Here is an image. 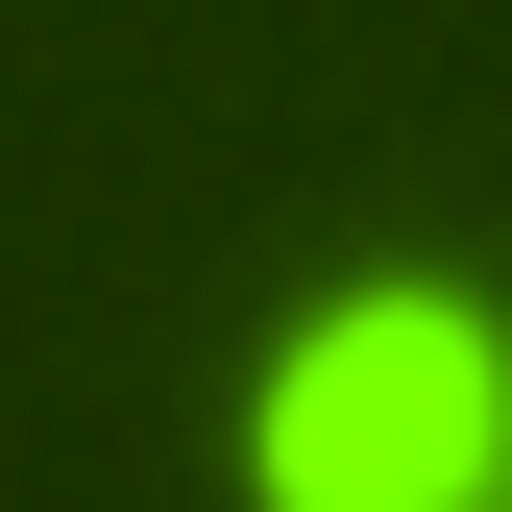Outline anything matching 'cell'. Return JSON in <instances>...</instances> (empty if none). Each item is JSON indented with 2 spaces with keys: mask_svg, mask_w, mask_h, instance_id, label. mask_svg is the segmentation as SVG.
<instances>
[{
  "mask_svg": "<svg viewBox=\"0 0 512 512\" xmlns=\"http://www.w3.org/2000/svg\"><path fill=\"white\" fill-rule=\"evenodd\" d=\"M269 512H488L512 488V317L488 293H342L244 391Z\"/></svg>",
  "mask_w": 512,
  "mask_h": 512,
  "instance_id": "obj_1",
  "label": "cell"
}]
</instances>
